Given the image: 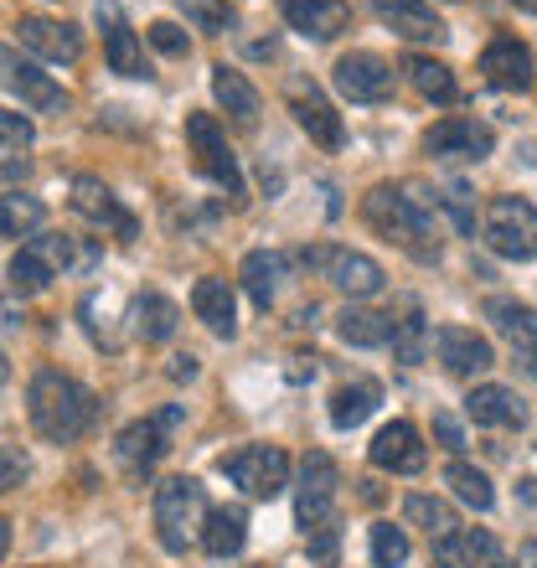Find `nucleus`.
<instances>
[{
	"instance_id": "31",
	"label": "nucleus",
	"mask_w": 537,
	"mask_h": 568,
	"mask_svg": "<svg viewBox=\"0 0 537 568\" xmlns=\"http://www.w3.org/2000/svg\"><path fill=\"white\" fill-rule=\"evenodd\" d=\"M424 352H429V321L418 311V300H398V311H393V357L424 362Z\"/></svg>"
},
{
	"instance_id": "45",
	"label": "nucleus",
	"mask_w": 537,
	"mask_h": 568,
	"mask_svg": "<svg viewBox=\"0 0 537 568\" xmlns=\"http://www.w3.org/2000/svg\"><path fill=\"white\" fill-rule=\"evenodd\" d=\"M434 439H439V445H445V449H460V445H465L460 424L449 419V414H434Z\"/></svg>"
},
{
	"instance_id": "35",
	"label": "nucleus",
	"mask_w": 537,
	"mask_h": 568,
	"mask_svg": "<svg viewBox=\"0 0 537 568\" xmlns=\"http://www.w3.org/2000/svg\"><path fill=\"white\" fill-rule=\"evenodd\" d=\"M42 217H47L42 196H27V192L0 196V239H31L42 227Z\"/></svg>"
},
{
	"instance_id": "4",
	"label": "nucleus",
	"mask_w": 537,
	"mask_h": 568,
	"mask_svg": "<svg viewBox=\"0 0 537 568\" xmlns=\"http://www.w3.org/2000/svg\"><path fill=\"white\" fill-rule=\"evenodd\" d=\"M486 243L501 258H537V207L527 196H492L486 202Z\"/></svg>"
},
{
	"instance_id": "51",
	"label": "nucleus",
	"mask_w": 537,
	"mask_h": 568,
	"mask_svg": "<svg viewBox=\"0 0 537 568\" xmlns=\"http://www.w3.org/2000/svg\"><path fill=\"white\" fill-rule=\"evenodd\" d=\"M492 568H511V564H501V558H496V564H492Z\"/></svg>"
},
{
	"instance_id": "14",
	"label": "nucleus",
	"mask_w": 537,
	"mask_h": 568,
	"mask_svg": "<svg viewBox=\"0 0 537 568\" xmlns=\"http://www.w3.org/2000/svg\"><path fill=\"white\" fill-rule=\"evenodd\" d=\"M486 321L507 336V346L517 352V362H523V373L537 377V311L533 305L507 300V295H492L486 300Z\"/></svg>"
},
{
	"instance_id": "16",
	"label": "nucleus",
	"mask_w": 537,
	"mask_h": 568,
	"mask_svg": "<svg viewBox=\"0 0 537 568\" xmlns=\"http://www.w3.org/2000/svg\"><path fill=\"white\" fill-rule=\"evenodd\" d=\"M434 346H439V362H445L455 377H480L496 367L492 342L470 326H439L434 331Z\"/></svg>"
},
{
	"instance_id": "21",
	"label": "nucleus",
	"mask_w": 537,
	"mask_h": 568,
	"mask_svg": "<svg viewBox=\"0 0 537 568\" xmlns=\"http://www.w3.org/2000/svg\"><path fill=\"white\" fill-rule=\"evenodd\" d=\"M16 31H21V47H31V52L47 58V62H78L83 58V37H78V27H68V21H52V16H21Z\"/></svg>"
},
{
	"instance_id": "39",
	"label": "nucleus",
	"mask_w": 537,
	"mask_h": 568,
	"mask_svg": "<svg viewBox=\"0 0 537 568\" xmlns=\"http://www.w3.org/2000/svg\"><path fill=\"white\" fill-rule=\"evenodd\" d=\"M52 274L58 270H52L37 248H21V254L11 258V290L16 295H42L47 284H52Z\"/></svg>"
},
{
	"instance_id": "5",
	"label": "nucleus",
	"mask_w": 537,
	"mask_h": 568,
	"mask_svg": "<svg viewBox=\"0 0 537 568\" xmlns=\"http://www.w3.org/2000/svg\"><path fill=\"white\" fill-rule=\"evenodd\" d=\"M223 476L254 501H274L290 486V455L280 445H243L223 455Z\"/></svg>"
},
{
	"instance_id": "38",
	"label": "nucleus",
	"mask_w": 537,
	"mask_h": 568,
	"mask_svg": "<svg viewBox=\"0 0 537 568\" xmlns=\"http://www.w3.org/2000/svg\"><path fill=\"white\" fill-rule=\"evenodd\" d=\"M239 280H243V290H249V300H254L259 311H268V305H274V280H280V258L264 254V248H254V254L243 258Z\"/></svg>"
},
{
	"instance_id": "42",
	"label": "nucleus",
	"mask_w": 537,
	"mask_h": 568,
	"mask_svg": "<svg viewBox=\"0 0 537 568\" xmlns=\"http://www.w3.org/2000/svg\"><path fill=\"white\" fill-rule=\"evenodd\" d=\"M31 480V455L21 445H0V496Z\"/></svg>"
},
{
	"instance_id": "13",
	"label": "nucleus",
	"mask_w": 537,
	"mask_h": 568,
	"mask_svg": "<svg viewBox=\"0 0 537 568\" xmlns=\"http://www.w3.org/2000/svg\"><path fill=\"white\" fill-rule=\"evenodd\" d=\"M336 89L352 104H383L393 93V68L377 52H342L336 58Z\"/></svg>"
},
{
	"instance_id": "36",
	"label": "nucleus",
	"mask_w": 537,
	"mask_h": 568,
	"mask_svg": "<svg viewBox=\"0 0 537 568\" xmlns=\"http://www.w3.org/2000/svg\"><path fill=\"white\" fill-rule=\"evenodd\" d=\"M445 480H449V491L460 496L470 511H492L496 491H492V476H486V470H476V465H465V460H449Z\"/></svg>"
},
{
	"instance_id": "19",
	"label": "nucleus",
	"mask_w": 537,
	"mask_h": 568,
	"mask_svg": "<svg viewBox=\"0 0 537 568\" xmlns=\"http://www.w3.org/2000/svg\"><path fill=\"white\" fill-rule=\"evenodd\" d=\"M290 114H295V124L315 140V145H326V150L342 145V135H346L342 114L331 109V99L315 89V83H295V89H290Z\"/></svg>"
},
{
	"instance_id": "47",
	"label": "nucleus",
	"mask_w": 537,
	"mask_h": 568,
	"mask_svg": "<svg viewBox=\"0 0 537 568\" xmlns=\"http://www.w3.org/2000/svg\"><path fill=\"white\" fill-rule=\"evenodd\" d=\"M517 568H537V542H523V548H517Z\"/></svg>"
},
{
	"instance_id": "10",
	"label": "nucleus",
	"mask_w": 537,
	"mask_h": 568,
	"mask_svg": "<svg viewBox=\"0 0 537 568\" xmlns=\"http://www.w3.org/2000/svg\"><path fill=\"white\" fill-rule=\"evenodd\" d=\"M305 264H315V270L326 274L342 295H352V300H367V295H377L383 290V264L377 258H367V254H357V248H336V243H326V248H305Z\"/></svg>"
},
{
	"instance_id": "18",
	"label": "nucleus",
	"mask_w": 537,
	"mask_h": 568,
	"mask_svg": "<svg viewBox=\"0 0 537 568\" xmlns=\"http://www.w3.org/2000/svg\"><path fill=\"white\" fill-rule=\"evenodd\" d=\"M93 16H99V31H104L109 68H114L120 78H145V52H140V42H134V31H130V21H124L120 6H114V0H99Z\"/></svg>"
},
{
	"instance_id": "27",
	"label": "nucleus",
	"mask_w": 537,
	"mask_h": 568,
	"mask_svg": "<svg viewBox=\"0 0 537 568\" xmlns=\"http://www.w3.org/2000/svg\"><path fill=\"white\" fill-rule=\"evenodd\" d=\"M377 404H383V388H377L373 377L342 383V388L331 393V424L336 429H357V424H367L377 414Z\"/></svg>"
},
{
	"instance_id": "44",
	"label": "nucleus",
	"mask_w": 537,
	"mask_h": 568,
	"mask_svg": "<svg viewBox=\"0 0 537 568\" xmlns=\"http://www.w3.org/2000/svg\"><path fill=\"white\" fill-rule=\"evenodd\" d=\"M311 538V564L336 568V527H321V532H305Z\"/></svg>"
},
{
	"instance_id": "17",
	"label": "nucleus",
	"mask_w": 537,
	"mask_h": 568,
	"mask_svg": "<svg viewBox=\"0 0 537 568\" xmlns=\"http://www.w3.org/2000/svg\"><path fill=\"white\" fill-rule=\"evenodd\" d=\"M424 460H429V449H424V439H418V429L408 419H393L377 429L373 439V465L377 470H393V476H418L424 470Z\"/></svg>"
},
{
	"instance_id": "49",
	"label": "nucleus",
	"mask_w": 537,
	"mask_h": 568,
	"mask_svg": "<svg viewBox=\"0 0 537 568\" xmlns=\"http://www.w3.org/2000/svg\"><path fill=\"white\" fill-rule=\"evenodd\" d=\"M6 377H11V362H6V352H0V388H6Z\"/></svg>"
},
{
	"instance_id": "37",
	"label": "nucleus",
	"mask_w": 537,
	"mask_h": 568,
	"mask_svg": "<svg viewBox=\"0 0 537 568\" xmlns=\"http://www.w3.org/2000/svg\"><path fill=\"white\" fill-rule=\"evenodd\" d=\"M403 517L414 527H424L429 538H445V532H455V511H449V501H439V496H424V491H414V496H403Z\"/></svg>"
},
{
	"instance_id": "28",
	"label": "nucleus",
	"mask_w": 537,
	"mask_h": 568,
	"mask_svg": "<svg viewBox=\"0 0 537 568\" xmlns=\"http://www.w3.org/2000/svg\"><path fill=\"white\" fill-rule=\"evenodd\" d=\"M37 254L52 264V270H68V274H89L99 258H104V248L93 239H73V233H47V239L31 243Z\"/></svg>"
},
{
	"instance_id": "26",
	"label": "nucleus",
	"mask_w": 537,
	"mask_h": 568,
	"mask_svg": "<svg viewBox=\"0 0 537 568\" xmlns=\"http://www.w3.org/2000/svg\"><path fill=\"white\" fill-rule=\"evenodd\" d=\"M212 93H217V104H223V114L233 124H243V130L259 124V89L239 73V68L217 62V68H212Z\"/></svg>"
},
{
	"instance_id": "20",
	"label": "nucleus",
	"mask_w": 537,
	"mask_h": 568,
	"mask_svg": "<svg viewBox=\"0 0 537 568\" xmlns=\"http://www.w3.org/2000/svg\"><path fill=\"white\" fill-rule=\"evenodd\" d=\"M280 11L290 21V31L311 37V42H331V37H342L352 27V6L346 0H284Z\"/></svg>"
},
{
	"instance_id": "48",
	"label": "nucleus",
	"mask_w": 537,
	"mask_h": 568,
	"mask_svg": "<svg viewBox=\"0 0 537 568\" xmlns=\"http://www.w3.org/2000/svg\"><path fill=\"white\" fill-rule=\"evenodd\" d=\"M11 554V523H6V517H0V558Z\"/></svg>"
},
{
	"instance_id": "32",
	"label": "nucleus",
	"mask_w": 537,
	"mask_h": 568,
	"mask_svg": "<svg viewBox=\"0 0 537 568\" xmlns=\"http://www.w3.org/2000/svg\"><path fill=\"white\" fill-rule=\"evenodd\" d=\"M243 542H249V517H243L239 507L207 511V527H202V548H207L212 558H233Z\"/></svg>"
},
{
	"instance_id": "3",
	"label": "nucleus",
	"mask_w": 537,
	"mask_h": 568,
	"mask_svg": "<svg viewBox=\"0 0 537 568\" xmlns=\"http://www.w3.org/2000/svg\"><path fill=\"white\" fill-rule=\"evenodd\" d=\"M196 527H207V496L196 476H171L155 486V538L165 554H186Z\"/></svg>"
},
{
	"instance_id": "34",
	"label": "nucleus",
	"mask_w": 537,
	"mask_h": 568,
	"mask_svg": "<svg viewBox=\"0 0 537 568\" xmlns=\"http://www.w3.org/2000/svg\"><path fill=\"white\" fill-rule=\"evenodd\" d=\"M346 346H388L393 342V311H346L336 321Z\"/></svg>"
},
{
	"instance_id": "24",
	"label": "nucleus",
	"mask_w": 537,
	"mask_h": 568,
	"mask_svg": "<svg viewBox=\"0 0 537 568\" xmlns=\"http://www.w3.org/2000/svg\"><path fill=\"white\" fill-rule=\"evenodd\" d=\"M496 564V538L480 527H455L445 538H434V568H480Z\"/></svg>"
},
{
	"instance_id": "46",
	"label": "nucleus",
	"mask_w": 537,
	"mask_h": 568,
	"mask_svg": "<svg viewBox=\"0 0 537 568\" xmlns=\"http://www.w3.org/2000/svg\"><path fill=\"white\" fill-rule=\"evenodd\" d=\"M165 373L176 377V383H181V377H196V357H192V352H181V357H171V367H165Z\"/></svg>"
},
{
	"instance_id": "23",
	"label": "nucleus",
	"mask_w": 537,
	"mask_h": 568,
	"mask_svg": "<svg viewBox=\"0 0 537 568\" xmlns=\"http://www.w3.org/2000/svg\"><path fill=\"white\" fill-rule=\"evenodd\" d=\"M465 414L480 424V429H523V398L511 388H501V383H480V388H470V398H465Z\"/></svg>"
},
{
	"instance_id": "30",
	"label": "nucleus",
	"mask_w": 537,
	"mask_h": 568,
	"mask_svg": "<svg viewBox=\"0 0 537 568\" xmlns=\"http://www.w3.org/2000/svg\"><path fill=\"white\" fill-rule=\"evenodd\" d=\"M403 73H408V83H414L429 104H455L460 99V89H455V73H449L439 58H424V52H408L403 58Z\"/></svg>"
},
{
	"instance_id": "43",
	"label": "nucleus",
	"mask_w": 537,
	"mask_h": 568,
	"mask_svg": "<svg viewBox=\"0 0 537 568\" xmlns=\"http://www.w3.org/2000/svg\"><path fill=\"white\" fill-rule=\"evenodd\" d=\"M145 37H150L155 47H161L165 58H186V52H192V42H186V31H181L176 21H155V27H150Z\"/></svg>"
},
{
	"instance_id": "7",
	"label": "nucleus",
	"mask_w": 537,
	"mask_h": 568,
	"mask_svg": "<svg viewBox=\"0 0 537 568\" xmlns=\"http://www.w3.org/2000/svg\"><path fill=\"white\" fill-rule=\"evenodd\" d=\"M336 491H342V470L326 449H311L300 460V527L305 532H321V527H336Z\"/></svg>"
},
{
	"instance_id": "9",
	"label": "nucleus",
	"mask_w": 537,
	"mask_h": 568,
	"mask_svg": "<svg viewBox=\"0 0 537 568\" xmlns=\"http://www.w3.org/2000/svg\"><path fill=\"white\" fill-rule=\"evenodd\" d=\"M0 83L21 99V109L31 114H62L68 109V89L52 73H42L37 62H27L16 47H0Z\"/></svg>"
},
{
	"instance_id": "8",
	"label": "nucleus",
	"mask_w": 537,
	"mask_h": 568,
	"mask_svg": "<svg viewBox=\"0 0 537 568\" xmlns=\"http://www.w3.org/2000/svg\"><path fill=\"white\" fill-rule=\"evenodd\" d=\"M181 424V408H165V414H155V419H134L130 429L114 439V455H120L124 476L130 480H145L155 465H161V455L171 449V429Z\"/></svg>"
},
{
	"instance_id": "1",
	"label": "nucleus",
	"mask_w": 537,
	"mask_h": 568,
	"mask_svg": "<svg viewBox=\"0 0 537 568\" xmlns=\"http://www.w3.org/2000/svg\"><path fill=\"white\" fill-rule=\"evenodd\" d=\"M434 202H439V196H429V186H418V181H408V186H373V192L362 196V217H367L373 233H383L393 248H403V254L418 258V264H434V258H439Z\"/></svg>"
},
{
	"instance_id": "41",
	"label": "nucleus",
	"mask_w": 537,
	"mask_h": 568,
	"mask_svg": "<svg viewBox=\"0 0 537 568\" xmlns=\"http://www.w3.org/2000/svg\"><path fill=\"white\" fill-rule=\"evenodd\" d=\"M176 6L192 16L202 31H227L233 27V6H227V0H176Z\"/></svg>"
},
{
	"instance_id": "29",
	"label": "nucleus",
	"mask_w": 537,
	"mask_h": 568,
	"mask_svg": "<svg viewBox=\"0 0 537 568\" xmlns=\"http://www.w3.org/2000/svg\"><path fill=\"white\" fill-rule=\"evenodd\" d=\"M27 150H31V120L0 109V186H11V181L27 176V165H31Z\"/></svg>"
},
{
	"instance_id": "12",
	"label": "nucleus",
	"mask_w": 537,
	"mask_h": 568,
	"mask_svg": "<svg viewBox=\"0 0 537 568\" xmlns=\"http://www.w3.org/2000/svg\"><path fill=\"white\" fill-rule=\"evenodd\" d=\"M424 150L429 155H449V161H486L496 150V135L492 124L470 120V114H449V120L424 130Z\"/></svg>"
},
{
	"instance_id": "22",
	"label": "nucleus",
	"mask_w": 537,
	"mask_h": 568,
	"mask_svg": "<svg viewBox=\"0 0 537 568\" xmlns=\"http://www.w3.org/2000/svg\"><path fill=\"white\" fill-rule=\"evenodd\" d=\"M73 212L89 217L93 227H114L120 239H134V217L120 207V196L109 192L99 176H78L73 181Z\"/></svg>"
},
{
	"instance_id": "11",
	"label": "nucleus",
	"mask_w": 537,
	"mask_h": 568,
	"mask_svg": "<svg viewBox=\"0 0 537 568\" xmlns=\"http://www.w3.org/2000/svg\"><path fill=\"white\" fill-rule=\"evenodd\" d=\"M480 73H486L492 89L527 93L537 83V58H533V47L527 42H517L511 31H501V37H492L486 52H480Z\"/></svg>"
},
{
	"instance_id": "15",
	"label": "nucleus",
	"mask_w": 537,
	"mask_h": 568,
	"mask_svg": "<svg viewBox=\"0 0 537 568\" xmlns=\"http://www.w3.org/2000/svg\"><path fill=\"white\" fill-rule=\"evenodd\" d=\"M373 11L403 42H445L449 37V27L434 11V0H373Z\"/></svg>"
},
{
	"instance_id": "25",
	"label": "nucleus",
	"mask_w": 537,
	"mask_h": 568,
	"mask_svg": "<svg viewBox=\"0 0 537 568\" xmlns=\"http://www.w3.org/2000/svg\"><path fill=\"white\" fill-rule=\"evenodd\" d=\"M192 311L196 321L212 331V336H233L239 331V305H233V284L207 274V280H196L192 290Z\"/></svg>"
},
{
	"instance_id": "33",
	"label": "nucleus",
	"mask_w": 537,
	"mask_h": 568,
	"mask_svg": "<svg viewBox=\"0 0 537 568\" xmlns=\"http://www.w3.org/2000/svg\"><path fill=\"white\" fill-rule=\"evenodd\" d=\"M181 326V311H176V300H165V295H140L134 300V331H140V342H171Z\"/></svg>"
},
{
	"instance_id": "50",
	"label": "nucleus",
	"mask_w": 537,
	"mask_h": 568,
	"mask_svg": "<svg viewBox=\"0 0 537 568\" xmlns=\"http://www.w3.org/2000/svg\"><path fill=\"white\" fill-rule=\"evenodd\" d=\"M511 6H523V11H533V16H537V0H511Z\"/></svg>"
},
{
	"instance_id": "2",
	"label": "nucleus",
	"mask_w": 537,
	"mask_h": 568,
	"mask_svg": "<svg viewBox=\"0 0 537 568\" xmlns=\"http://www.w3.org/2000/svg\"><path fill=\"white\" fill-rule=\"evenodd\" d=\"M27 414H31V429L42 434L47 445H73L78 434L93 429L99 404H93V393L78 377L58 373V367H42V373L31 377Z\"/></svg>"
},
{
	"instance_id": "40",
	"label": "nucleus",
	"mask_w": 537,
	"mask_h": 568,
	"mask_svg": "<svg viewBox=\"0 0 537 568\" xmlns=\"http://www.w3.org/2000/svg\"><path fill=\"white\" fill-rule=\"evenodd\" d=\"M373 564L377 568H403L408 564V538H403V527H393V523L373 527Z\"/></svg>"
},
{
	"instance_id": "6",
	"label": "nucleus",
	"mask_w": 537,
	"mask_h": 568,
	"mask_svg": "<svg viewBox=\"0 0 537 568\" xmlns=\"http://www.w3.org/2000/svg\"><path fill=\"white\" fill-rule=\"evenodd\" d=\"M186 150H192L196 171L207 181H217L227 196H243V171H239V155L227 150V135L223 124H217V114H186Z\"/></svg>"
}]
</instances>
